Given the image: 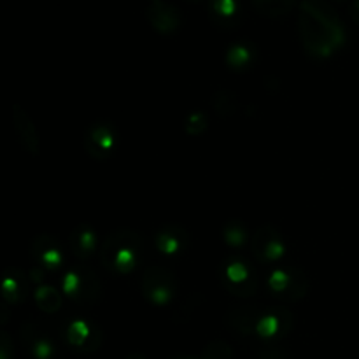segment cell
<instances>
[{"mask_svg": "<svg viewBox=\"0 0 359 359\" xmlns=\"http://www.w3.org/2000/svg\"><path fill=\"white\" fill-rule=\"evenodd\" d=\"M349 13H351V18H353V20L359 25V0H354V2L351 4Z\"/></svg>", "mask_w": 359, "mask_h": 359, "instance_id": "obj_31", "label": "cell"}, {"mask_svg": "<svg viewBox=\"0 0 359 359\" xmlns=\"http://www.w3.org/2000/svg\"><path fill=\"white\" fill-rule=\"evenodd\" d=\"M200 359H233V349L224 340H212L203 347Z\"/></svg>", "mask_w": 359, "mask_h": 359, "instance_id": "obj_25", "label": "cell"}, {"mask_svg": "<svg viewBox=\"0 0 359 359\" xmlns=\"http://www.w3.org/2000/svg\"><path fill=\"white\" fill-rule=\"evenodd\" d=\"M263 311L265 309L258 307V305H237V307L228 309L226 314H224V323L228 325V328L233 330L238 335H256V328H258V323L262 319Z\"/></svg>", "mask_w": 359, "mask_h": 359, "instance_id": "obj_13", "label": "cell"}, {"mask_svg": "<svg viewBox=\"0 0 359 359\" xmlns=\"http://www.w3.org/2000/svg\"><path fill=\"white\" fill-rule=\"evenodd\" d=\"M174 359H196V358H188V356H186V358H174ZM200 359V358H198Z\"/></svg>", "mask_w": 359, "mask_h": 359, "instance_id": "obj_33", "label": "cell"}, {"mask_svg": "<svg viewBox=\"0 0 359 359\" xmlns=\"http://www.w3.org/2000/svg\"><path fill=\"white\" fill-rule=\"evenodd\" d=\"M144 252V241L133 230H116L104 238L98 249V259L107 272L126 276L139 266Z\"/></svg>", "mask_w": 359, "mask_h": 359, "instance_id": "obj_2", "label": "cell"}, {"mask_svg": "<svg viewBox=\"0 0 359 359\" xmlns=\"http://www.w3.org/2000/svg\"><path fill=\"white\" fill-rule=\"evenodd\" d=\"M140 287H142L144 298L149 304L156 305V307H165L174 300L175 293H177V279L167 266H147L140 279Z\"/></svg>", "mask_w": 359, "mask_h": 359, "instance_id": "obj_4", "label": "cell"}, {"mask_svg": "<svg viewBox=\"0 0 359 359\" xmlns=\"http://www.w3.org/2000/svg\"><path fill=\"white\" fill-rule=\"evenodd\" d=\"M290 279H291L290 269L276 270V272L270 276L269 290H270V293H272L273 298H277V300H279V298L286 293L287 286H290Z\"/></svg>", "mask_w": 359, "mask_h": 359, "instance_id": "obj_26", "label": "cell"}, {"mask_svg": "<svg viewBox=\"0 0 359 359\" xmlns=\"http://www.w3.org/2000/svg\"><path fill=\"white\" fill-rule=\"evenodd\" d=\"M14 358V344L11 340L9 333H0V359H13Z\"/></svg>", "mask_w": 359, "mask_h": 359, "instance_id": "obj_29", "label": "cell"}, {"mask_svg": "<svg viewBox=\"0 0 359 359\" xmlns=\"http://www.w3.org/2000/svg\"><path fill=\"white\" fill-rule=\"evenodd\" d=\"M128 359H144V358L139 356V354H132V356H130Z\"/></svg>", "mask_w": 359, "mask_h": 359, "instance_id": "obj_32", "label": "cell"}, {"mask_svg": "<svg viewBox=\"0 0 359 359\" xmlns=\"http://www.w3.org/2000/svg\"><path fill=\"white\" fill-rule=\"evenodd\" d=\"M298 34L305 53L314 60L332 58L347 41L346 27L328 0H302Z\"/></svg>", "mask_w": 359, "mask_h": 359, "instance_id": "obj_1", "label": "cell"}, {"mask_svg": "<svg viewBox=\"0 0 359 359\" xmlns=\"http://www.w3.org/2000/svg\"><path fill=\"white\" fill-rule=\"evenodd\" d=\"M63 293L76 304L95 305L102 297V284L97 273L86 265L74 266L63 277Z\"/></svg>", "mask_w": 359, "mask_h": 359, "instance_id": "obj_3", "label": "cell"}, {"mask_svg": "<svg viewBox=\"0 0 359 359\" xmlns=\"http://www.w3.org/2000/svg\"><path fill=\"white\" fill-rule=\"evenodd\" d=\"M210 18L219 27H231L241 18V2L238 0H209Z\"/></svg>", "mask_w": 359, "mask_h": 359, "instance_id": "obj_18", "label": "cell"}, {"mask_svg": "<svg viewBox=\"0 0 359 359\" xmlns=\"http://www.w3.org/2000/svg\"><path fill=\"white\" fill-rule=\"evenodd\" d=\"M224 287L230 294L238 298H251L258 291V277L255 270L242 259L233 258L223 265L221 272Z\"/></svg>", "mask_w": 359, "mask_h": 359, "instance_id": "obj_5", "label": "cell"}, {"mask_svg": "<svg viewBox=\"0 0 359 359\" xmlns=\"http://www.w3.org/2000/svg\"><path fill=\"white\" fill-rule=\"evenodd\" d=\"M294 316L287 307H272L263 311L256 328V335L265 340H277L286 337L293 330Z\"/></svg>", "mask_w": 359, "mask_h": 359, "instance_id": "obj_10", "label": "cell"}, {"mask_svg": "<svg viewBox=\"0 0 359 359\" xmlns=\"http://www.w3.org/2000/svg\"><path fill=\"white\" fill-rule=\"evenodd\" d=\"M258 359H291V354L284 347L266 346L258 353Z\"/></svg>", "mask_w": 359, "mask_h": 359, "instance_id": "obj_28", "label": "cell"}, {"mask_svg": "<svg viewBox=\"0 0 359 359\" xmlns=\"http://www.w3.org/2000/svg\"><path fill=\"white\" fill-rule=\"evenodd\" d=\"M223 238L230 248H242L248 242V228L242 221H228L223 228Z\"/></svg>", "mask_w": 359, "mask_h": 359, "instance_id": "obj_24", "label": "cell"}, {"mask_svg": "<svg viewBox=\"0 0 359 359\" xmlns=\"http://www.w3.org/2000/svg\"><path fill=\"white\" fill-rule=\"evenodd\" d=\"M30 277L20 269H7L2 277V297L6 304L20 305L27 300L28 287H30Z\"/></svg>", "mask_w": 359, "mask_h": 359, "instance_id": "obj_15", "label": "cell"}, {"mask_svg": "<svg viewBox=\"0 0 359 359\" xmlns=\"http://www.w3.org/2000/svg\"><path fill=\"white\" fill-rule=\"evenodd\" d=\"M69 245L72 255L76 256L79 262H88V259L100 249L95 230L90 224L84 223L74 228L72 233H70L69 237Z\"/></svg>", "mask_w": 359, "mask_h": 359, "instance_id": "obj_17", "label": "cell"}, {"mask_svg": "<svg viewBox=\"0 0 359 359\" xmlns=\"http://www.w3.org/2000/svg\"><path fill=\"white\" fill-rule=\"evenodd\" d=\"M252 256L262 265H273L279 262L286 252V244L277 228L263 224L255 231L251 238Z\"/></svg>", "mask_w": 359, "mask_h": 359, "instance_id": "obj_6", "label": "cell"}, {"mask_svg": "<svg viewBox=\"0 0 359 359\" xmlns=\"http://www.w3.org/2000/svg\"><path fill=\"white\" fill-rule=\"evenodd\" d=\"M28 277H30L32 280H34V283H41L42 279H44V269H42L41 265H35V266H32L30 269V272H28Z\"/></svg>", "mask_w": 359, "mask_h": 359, "instance_id": "obj_30", "label": "cell"}, {"mask_svg": "<svg viewBox=\"0 0 359 359\" xmlns=\"http://www.w3.org/2000/svg\"><path fill=\"white\" fill-rule=\"evenodd\" d=\"M212 104L214 112L221 118H230L235 112L241 109V100H238V95L231 90H217L212 95Z\"/></svg>", "mask_w": 359, "mask_h": 359, "instance_id": "obj_22", "label": "cell"}, {"mask_svg": "<svg viewBox=\"0 0 359 359\" xmlns=\"http://www.w3.org/2000/svg\"><path fill=\"white\" fill-rule=\"evenodd\" d=\"M189 244L188 231L177 224H168L161 228L154 237V245L165 256H177L186 251Z\"/></svg>", "mask_w": 359, "mask_h": 359, "instance_id": "obj_16", "label": "cell"}, {"mask_svg": "<svg viewBox=\"0 0 359 359\" xmlns=\"http://www.w3.org/2000/svg\"><path fill=\"white\" fill-rule=\"evenodd\" d=\"M62 337L79 353H95L102 344V332L88 319H70L63 325Z\"/></svg>", "mask_w": 359, "mask_h": 359, "instance_id": "obj_8", "label": "cell"}, {"mask_svg": "<svg viewBox=\"0 0 359 359\" xmlns=\"http://www.w3.org/2000/svg\"><path fill=\"white\" fill-rule=\"evenodd\" d=\"M11 116H13V126L20 146L30 156H39V153H41V137H39L37 126L32 121L30 114L20 104H14Z\"/></svg>", "mask_w": 359, "mask_h": 359, "instance_id": "obj_11", "label": "cell"}, {"mask_svg": "<svg viewBox=\"0 0 359 359\" xmlns=\"http://www.w3.org/2000/svg\"><path fill=\"white\" fill-rule=\"evenodd\" d=\"M191 2H195V0H191Z\"/></svg>", "mask_w": 359, "mask_h": 359, "instance_id": "obj_35", "label": "cell"}, {"mask_svg": "<svg viewBox=\"0 0 359 359\" xmlns=\"http://www.w3.org/2000/svg\"><path fill=\"white\" fill-rule=\"evenodd\" d=\"M20 340L25 349L32 354V358L53 359L56 356L55 340L39 323H25L20 328Z\"/></svg>", "mask_w": 359, "mask_h": 359, "instance_id": "obj_9", "label": "cell"}, {"mask_svg": "<svg viewBox=\"0 0 359 359\" xmlns=\"http://www.w3.org/2000/svg\"><path fill=\"white\" fill-rule=\"evenodd\" d=\"M149 2H160V0H149Z\"/></svg>", "mask_w": 359, "mask_h": 359, "instance_id": "obj_34", "label": "cell"}, {"mask_svg": "<svg viewBox=\"0 0 359 359\" xmlns=\"http://www.w3.org/2000/svg\"><path fill=\"white\" fill-rule=\"evenodd\" d=\"M251 2L262 16L272 20L286 18L297 6V0H251Z\"/></svg>", "mask_w": 359, "mask_h": 359, "instance_id": "obj_21", "label": "cell"}, {"mask_svg": "<svg viewBox=\"0 0 359 359\" xmlns=\"http://www.w3.org/2000/svg\"><path fill=\"white\" fill-rule=\"evenodd\" d=\"M256 53L255 46L249 44V42H235L233 46H230L226 51V65L231 70H237V72H244L249 67L255 63Z\"/></svg>", "mask_w": 359, "mask_h": 359, "instance_id": "obj_19", "label": "cell"}, {"mask_svg": "<svg viewBox=\"0 0 359 359\" xmlns=\"http://www.w3.org/2000/svg\"><path fill=\"white\" fill-rule=\"evenodd\" d=\"M32 256L37 265L48 270H56L65 263V255L58 241L51 235H37L32 241Z\"/></svg>", "mask_w": 359, "mask_h": 359, "instance_id": "obj_14", "label": "cell"}, {"mask_svg": "<svg viewBox=\"0 0 359 359\" xmlns=\"http://www.w3.org/2000/svg\"><path fill=\"white\" fill-rule=\"evenodd\" d=\"M207 128H209V116L202 111H195L193 114H189L184 123L186 133L191 137L202 135Z\"/></svg>", "mask_w": 359, "mask_h": 359, "instance_id": "obj_27", "label": "cell"}, {"mask_svg": "<svg viewBox=\"0 0 359 359\" xmlns=\"http://www.w3.org/2000/svg\"><path fill=\"white\" fill-rule=\"evenodd\" d=\"M146 18L151 27L161 35H172L181 28L182 16L174 4L151 2L146 9Z\"/></svg>", "mask_w": 359, "mask_h": 359, "instance_id": "obj_12", "label": "cell"}, {"mask_svg": "<svg viewBox=\"0 0 359 359\" xmlns=\"http://www.w3.org/2000/svg\"><path fill=\"white\" fill-rule=\"evenodd\" d=\"M35 304L44 314H56L63 304V298L58 290L53 286H39L35 290Z\"/></svg>", "mask_w": 359, "mask_h": 359, "instance_id": "obj_23", "label": "cell"}, {"mask_svg": "<svg viewBox=\"0 0 359 359\" xmlns=\"http://www.w3.org/2000/svg\"><path fill=\"white\" fill-rule=\"evenodd\" d=\"M291 272V279H290V286H287L286 293L279 298L280 302L284 304H297V302L304 300L309 293V277L305 276V272L302 269H290Z\"/></svg>", "mask_w": 359, "mask_h": 359, "instance_id": "obj_20", "label": "cell"}, {"mask_svg": "<svg viewBox=\"0 0 359 359\" xmlns=\"http://www.w3.org/2000/svg\"><path fill=\"white\" fill-rule=\"evenodd\" d=\"M116 130L109 121H95L86 128L83 137L84 151L97 161H105L112 156L116 147Z\"/></svg>", "mask_w": 359, "mask_h": 359, "instance_id": "obj_7", "label": "cell"}]
</instances>
